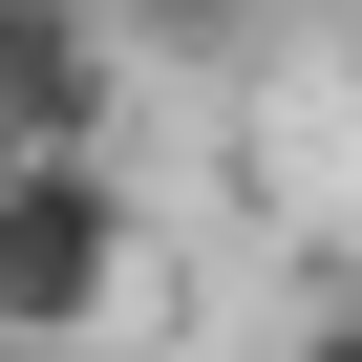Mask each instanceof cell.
Instances as JSON below:
<instances>
[{
	"label": "cell",
	"instance_id": "cell-1",
	"mask_svg": "<svg viewBox=\"0 0 362 362\" xmlns=\"http://www.w3.org/2000/svg\"><path fill=\"white\" fill-rule=\"evenodd\" d=\"M128 192H107V170H0V341H22V362H64L86 320H128Z\"/></svg>",
	"mask_w": 362,
	"mask_h": 362
},
{
	"label": "cell",
	"instance_id": "cell-2",
	"mask_svg": "<svg viewBox=\"0 0 362 362\" xmlns=\"http://www.w3.org/2000/svg\"><path fill=\"white\" fill-rule=\"evenodd\" d=\"M128 128V64L86 0H0V170H107Z\"/></svg>",
	"mask_w": 362,
	"mask_h": 362
},
{
	"label": "cell",
	"instance_id": "cell-3",
	"mask_svg": "<svg viewBox=\"0 0 362 362\" xmlns=\"http://www.w3.org/2000/svg\"><path fill=\"white\" fill-rule=\"evenodd\" d=\"M86 22H107V64H256L277 0H86Z\"/></svg>",
	"mask_w": 362,
	"mask_h": 362
},
{
	"label": "cell",
	"instance_id": "cell-4",
	"mask_svg": "<svg viewBox=\"0 0 362 362\" xmlns=\"http://www.w3.org/2000/svg\"><path fill=\"white\" fill-rule=\"evenodd\" d=\"M277 362H362V320H341V298H320V320H298V341H277Z\"/></svg>",
	"mask_w": 362,
	"mask_h": 362
},
{
	"label": "cell",
	"instance_id": "cell-5",
	"mask_svg": "<svg viewBox=\"0 0 362 362\" xmlns=\"http://www.w3.org/2000/svg\"><path fill=\"white\" fill-rule=\"evenodd\" d=\"M0 362H22V341H0Z\"/></svg>",
	"mask_w": 362,
	"mask_h": 362
}]
</instances>
